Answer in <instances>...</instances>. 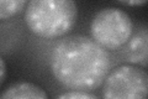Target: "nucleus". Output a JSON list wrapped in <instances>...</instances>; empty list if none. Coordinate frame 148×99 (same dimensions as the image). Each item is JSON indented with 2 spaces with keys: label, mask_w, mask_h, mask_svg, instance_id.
I'll use <instances>...</instances> for the list:
<instances>
[{
  "label": "nucleus",
  "mask_w": 148,
  "mask_h": 99,
  "mask_svg": "<svg viewBox=\"0 0 148 99\" xmlns=\"http://www.w3.org/2000/svg\"><path fill=\"white\" fill-rule=\"evenodd\" d=\"M51 72L61 86L90 92L103 86L111 68L108 51L84 35L61 40L51 55Z\"/></svg>",
  "instance_id": "1"
},
{
  "label": "nucleus",
  "mask_w": 148,
  "mask_h": 99,
  "mask_svg": "<svg viewBox=\"0 0 148 99\" xmlns=\"http://www.w3.org/2000/svg\"><path fill=\"white\" fill-rule=\"evenodd\" d=\"M77 17L78 6L73 0H32L25 9L26 26L34 35L46 40L67 35Z\"/></svg>",
  "instance_id": "2"
},
{
  "label": "nucleus",
  "mask_w": 148,
  "mask_h": 99,
  "mask_svg": "<svg viewBox=\"0 0 148 99\" xmlns=\"http://www.w3.org/2000/svg\"><path fill=\"white\" fill-rule=\"evenodd\" d=\"M91 37L104 50H117L126 45L133 34V22L128 14L119 8H104L90 22Z\"/></svg>",
  "instance_id": "3"
},
{
  "label": "nucleus",
  "mask_w": 148,
  "mask_h": 99,
  "mask_svg": "<svg viewBox=\"0 0 148 99\" xmlns=\"http://www.w3.org/2000/svg\"><path fill=\"white\" fill-rule=\"evenodd\" d=\"M103 99H148L146 69L132 64L112 69L103 83Z\"/></svg>",
  "instance_id": "4"
},
{
  "label": "nucleus",
  "mask_w": 148,
  "mask_h": 99,
  "mask_svg": "<svg viewBox=\"0 0 148 99\" xmlns=\"http://www.w3.org/2000/svg\"><path fill=\"white\" fill-rule=\"evenodd\" d=\"M126 56L130 63L137 64L145 69L148 64V29L141 25L127 42Z\"/></svg>",
  "instance_id": "5"
},
{
  "label": "nucleus",
  "mask_w": 148,
  "mask_h": 99,
  "mask_svg": "<svg viewBox=\"0 0 148 99\" xmlns=\"http://www.w3.org/2000/svg\"><path fill=\"white\" fill-rule=\"evenodd\" d=\"M0 99H48L47 93L38 84L20 81L10 84L1 93Z\"/></svg>",
  "instance_id": "6"
},
{
  "label": "nucleus",
  "mask_w": 148,
  "mask_h": 99,
  "mask_svg": "<svg viewBox=\"0 0 148 99\" xmlns=\"http://www.w3.org/2000/svg\"><path fill=\"white\" fill-rule=\"evenodd\" d=\"M27 5L25 0H0V20H8L17 15Z\"/></svg>",
  "instance_id": "7"
},
{
  "label": "nucleus",
  "mask_w": 148,
  "mask_h": 99,
  "mask_svg": "<svg viewBox=\"0 0 148 99\" xmlns=\"http://www.w3.org/2000/svg\"><path fill=\"white\" fill-rule=\"evenodd\" d=\"M56 99H98V98L89 92L69 91V92H64L62 94H59Z\"/></svg>",
  "instance_id": "8"
},
{
  "label": "nucleus",
  "mask_w": 148,
  "mask_h": 99,
  "mask_svg": "<svg viewBox=\"0 0 148 99\" xmlns=\"http://www.w3.org/2000/svg\"><path fill=\"white\" fill-rule=\"evenodd\" d=\"M6 74H8V68H6V63L4 58L0 56V87L3 86V83L6 79Z\"/></svg>",
  "instance_id": "9"
},
{
  "label": "nucleus",
  "mask_w": 148,
  "mask_h": 99,
  "mask_svg": "<svg viewBox=\"0 0 148 99\" xmlns=\"http://www.w3.org/2000/svg\"><path fill=\"white\" fill-rule=\"evenodd\" d=\"M120 4H122V5H127V6H141V5H146L147 1L145 0H142V1H120Z\"/></svg>",
  "instance_id": "10"
}]
</instances>
